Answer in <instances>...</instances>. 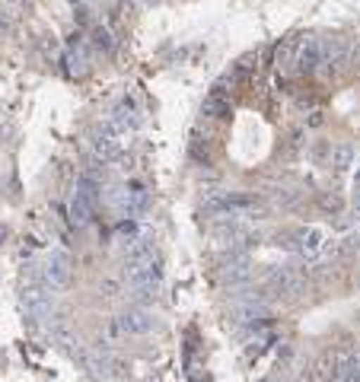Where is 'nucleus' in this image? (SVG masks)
Segmentation results:
<instances>
[{
	"label": "nucleus",
	"instance_id": "9",
	"mask_svg": "<svg viewBox=\"0 0 360 382\" xmlns=\"http://www.w3.org/2000/svg\"><path fill=\"white\" fill-rule=\"evenodd\" d=\"M227 112H230V102L221 96V90L211 92V96L204 99V115H211V118H223Z\"/></svg>",
	"mask_w": 360,
	"mask_h": 382
},
{
	"label": "nucleus",
	"instance_id": "2",
	"mask_svg": "<svg viewBox=\"0 0 360 382\" xmlns=\"http://www.w3.org/2000/svg\"><path fill=\"white\" fill-rule=\"evenodd\" d=\"M115 322H118V328L125 331V335H147V331L154 328V316H150L144 306H134V309L121 312Z\"/></svg>",
	"mask_w": 360,
	"mask_h": 382
},
{
	"label": "nucleus",
	"instance_id": "5",
	"mask_svg": "<svg viewBox=\"0 0 360 382\" xmlns=\"http://www.w3.org/2000/svg\"><path fill=\"white\" fill-rule=\"evenodd\" d=\"M23 306H26L32 316H42V312H48V306H51V293H48L45 287H39V283H32V287L23 290Z\"/></svg>",
	"mask_w": 360,
	"mask_h": 382
},
{
	"label": "nucleus",
	"instance_id": "7",
	"mask_svg": "<svg viewBox=\"0 0 360 382\" xmlns=\"http://www.w3.org/2000/svg\"><path fill=\"white\" fill-rule=\"evenodd\" d=\"M108 125L115 128L118 134H125V131H131V128H137V109H134V102H121L118 109H115V118L108 121Z\"/></svg>",
	"mask_w": 360,
	"mask_h": 382
},
{
	"label": "nucleus",
	"instance_id": "10",
	"mask_svg": "<svg viewBox=\"0 0 360 382\" xmlns=\"http://www.w3.org/2000/svg\"><path fill=\"white\" fill-rule=\"evenodd\" d=\"M332 166L335 169H347V166H354V147L351 144H335L332 147Z\"/></svg>",
	"mask_w": 360,
	"mask_h": 382
},
{
	"label": "nucleus",
	"instance_id": "12",
	"mask_svg": "<svg viewBox=\"0 0 360 382\" xmlns=\"http://www.w3.org/2000/svg\"><path fill=\"white\" fill-rule=\"evenodd\" d=\"M99 290L106 293V297H118V283H115V281H106V283L99 287Z\"/></svg>",
	"mask_w": 360,
	"mask_h": 382
},
{
	"label": "nucleus",
	"instance_id": "11",
	"mask_svg": "<svg viewBox=\"0 0 360 382\" xmlns=\"http://www.w3.org/2000/svg\"><path fill=\"white\" fill-rule=\"evenodd\" d=\"M93 42H96V48H112V39H108V29H96V32H93Z\"/></svg>",
	"mask_w": 360,
	"mask_h": 382
},
{
	"label": "nucleus",
	"instance_id": "3",
	"mask_svg": "<svg viewBox=\"0 0 360 382\" xmlns=\"http://www.w3.org/2000/svg\"><path fill=\"white\" fill-rule=\"evenodd\" d=\"M332 382H360V357L357 354H338L332 363Z\"/></svg>",
	"mask_w": 360,
	"mask_h": 382
},
{
	"label": "nucleus",
	"instance_id": "14",
	"mask_svg": "<svg viewBox=\"0 0 360 382\" xmlns=\"http://www.w3.org/2000/svg\"><path fill=\"white\" fill-rule=\"evenodd\" d=\"M357 357H360V350H357Z\"/></svg>",
	"mask_w": 360,
	"mask_h": 382
},
{
	"label": "nucleus",
	"instance_id": "8",
	"mask_svg": "<svg viewBox=\"0 0 360 382\" xmlns=\"http://www.w3.org/2000/svg\"><path fill=\"white\" fill-rule=\"evenodd\" d=\"M268 287H271L274 293H284V297H294L297 290H300V277L290 274V271H274L271 281H268Z\"/></svg>",
	"mask_w": 360,
	"mask_h": 382
},
{
	"label": "nucleus",
	"instance_id": "13",
	"mask_svg": "<svg viewBox=\"0 0 360 382\" xmlns=\"http://www.w3.org/2000/svg\"><path fill=\"white\" fill-rule=\"evenodd\" d=\"M0 32H10V16L4 7H0Z\"/></svg>",
	"mask_w": 360,
	"mask_h": 382
},
{
	"label": "nucleus",
	"instance_id": "1",
	"mask_svg": "<svg viewBox=\"0 0 360 382\" xmlns=\"http://www.w3.org/2000/svg\"><path fill=\"white\" fill-rule=\"evenodd\" d=\"M42 281H45V287H51V290L70 283V258H67V252L58 249L45 258V264H42Z\"/></svg>",
	"mask_w": 360,
	"mask_h": 382
},
{
	"label": "nucleus",
	"instance_id": "6",
	"mask_svg": "<svg viewBox=\"0 0 360 382\" xmlns=\"http://www.w3.org/2000/svg\"><path fill=\"white\" fill-rule=\"evenodd\" d=\"M322 242H325V233L319 226H306V230L297 233V252L316 255V252H322Z\"/></svg>",
	"mask_w": 360,
	"mask_h": 382
},
{
	"label": "nucleus",
	"instance_id": "4",
	"mask_svg": "<svg viewBox=\"0 0 360 382\" xmlns=\"http://www.w3.org/2000/svg\"><path fill=\"white\" fill-rule=\"evenodd\" d=\"M300 70H316L322 64V39H303L297 45V61H294Z\"/></svg>",
	"mask_w": 360,
	"mask_h": 382
}]
</instances>
